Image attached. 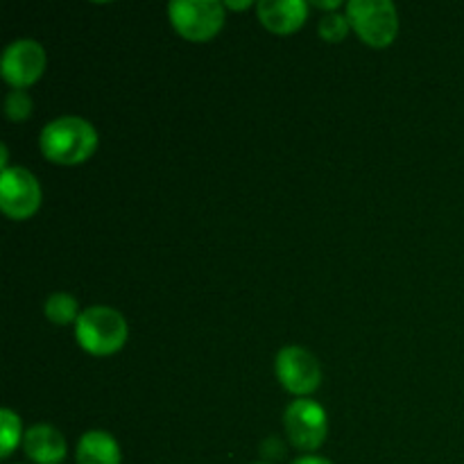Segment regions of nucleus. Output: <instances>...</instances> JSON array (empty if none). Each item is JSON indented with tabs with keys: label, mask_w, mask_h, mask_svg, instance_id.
Listing matches in <instances>:
<instances>
[{
	"label": "nucleus",
	"mask_w": 464,
	"mask_h": 464,
	"mask_svg": "<svg viewBox=\"0 0 464 464\" xmlns=\"http://www.w3.org/2000/svg\"><path fill=\"white\" fill-rule=\"evenodd\" d=\"M256 464H267V462H256Z\"/></svg>",
	"instance_id": "nucleus-20"
},
{
	"label": "nucleus",
	"mask_w": 464,
	"mask_h": 464,
	"mask_svg": "<svg viewBox=\"0 0 464 464\" xmlns=\"http://www.w3.org/2000/svg\"><path fill=\"white\" fill-rule=\"evenodd\" d=\"M9 150H7V145H0V168H3V170H7V168H12L9 166Z\"/></svg>",
	"instance_id": "nucleus-18"
},
{
	"label": "nucleus",
	"mask_w": 464,
	"mask_h": 464,
	"mask_svg": "<svg viewBox=\"0 0 464 464\" xmlns=\"http://www.w3.org/2000/svg\"><path fill=\"white\" fill-rule=\"evenodd\" d=\"M32 107H34V102H32L30 93L23 89L9 91V95L5 98V113L12 122L27 121L32 116Z\"/></svg>",
	"instance_id": "nucleus-15"
},
{
	"label": "nucleus",
	"mask_w": 464,
	"mask_h": 464,
	"mask_svg": "<svg viewBox=\"0 0 464 464\" xmlns=\"http://www.w3.org/2000/svg\"><path fill=\"white\" fill-rule=\"evenodd\" d=\"M44 190L27 168L12 166L0 172V208L9 220H30L41 208Z\"/></svg>",
	"instance_id": "nucleus-6"
},
{
	"label": "nucleus",
	"mask_w": 464,
	"mask_h": 464,
	"mask_svg": "<svg viewBox=\"0 0 464 464\" xmlns=\"http://www.w3.org/2000/svg\"><path fill=\"white\" fill-rule=\"evenodd\" d=\"M349 30H352V25H349L347 14H326L317 23V32L329 44H340V41L347 39Z\"/></svg>",
	"instance_id": "nucleus-14"
},
{
	"label": "nucleus",
	"mask_w": 464,
	"mask_h": 464,
	"mask_svg": "<svg viewBox=\"0 0 464 464\" xmlns=\"http://www.w3.org/2000/svg\"><path fill=\"white\" fill-rule=\"evenodd\" d=\"M284 429L288 442L311 456L329 438V415L313 399H295L284 411Z\"/></svg>",
	"instance_id": "nucleus-5"
},
{
	"label": "nucleus",
	"mask_w": 464,
	"mask_h": 464,
	"mask_svg": "<svg viewBox=\"0 0 464 464\" xmlns=\"http://www.w3.org/2000/svg\"><path fill=\"white\" fill-rule=\"evenodd\" d=\"M77 344L91 356H113L130 338L125 315L111 306H89L75 322Z\"/></svg>",
	"instance_id": "nucleus-2"
},
{
	"label": "nucleus",
	"mask_w": 464,
	"mask_h": 464,
	"mask_svg": "<svg viewBox=\"0 0 464 464\" xmlns=\"http://www.w3.org/2000/svg\"><path fill=\"white\" fill-rule=\"evenodd\" d=\"M293 464H334V462L326 460V458L322 456H302L297 458V460H293Z\"/></svg>",
	"instance_id": "nucleus-16"
},
{
	"label": "nucleus",
	"mask_w": 464,
	"mask_h": 464,
	"mask_svg": "<svg viewBox=\"0 0 464 464\" xmlns=\"http://www.w3.org/2000/svg\"><path fill=\"white\" fill-rule=\"evenodd\" d=\"M23 438H25V433H23L21 417L9 408H3L0 411V458L7 460L14 449L23 444Z\"/></svg>",
	"instance_id": "nucleus-13"
},
{
	"label": "nucleus",
	"mask_w": 464,
	"mask_h": 464,
	"mask_svg": "<svg viewBox=\"0 0 464 464\" xmlns=\"http://www.w3.org/2000/svg\"><path fill=\"white\" fill-rule=\"evenodd\" d=\"M98 131L80 116H62L50 121L39 134L41 154L57 166H80L98 150Z\"/></svg>",
	"instance_id": "nucleus-1"
},
{
	"label": "nucleus",
	"mask_w": 464,
	"mask_h": 464,
	"mask_svg": "<svg viewBox=\"0 0 464 464\" xmlns=\"http://www.w3.org/2000/svg\"><path fill=\"white\" fill-rule=\"evenodd\" d=\"M313 5H315V7H320V9H326V12H329V9L343 7V3H340V0H329V3H313Z\"/></svg>",
	"instance_id": "nucleus-19"
},
{
	"label": "nucleus",
	"mask_w": 464,
	"mask_h": 464,
	"mask_svg": "<svg viewBox=\"0 0 464 464\" xmlns=\"http://www.w3.org/2000/svg\"><path fill=\"white\" fill-rule=\"evenodd\" d=\"M44 311H45V317H48V322H53V324L57 326L72 324V322H77V317L82 315L80 306H77V299L68 293L50 295Z\"/></svg>",
	"instance_id": "nucleus-12"
},
{
	"label": "nucleus",
	"mask_w": 464,
	"mask_h": 464,
	"mask_svg": "<svg viewBox=\"0 0 464 464\" xmlns=\"http://www.w3.org/2000/svg\"><path fill=\"white\" fill-rule=\"evenodd\" d=\"M168 16L181 39L190 44H207L225 27L227 7L218 0H172Z\"/></svg>",
	"instance_id": "nucleus-4"
},
{
	"label": "nucleus",
	"mask_w": 464,
	"mask_h": 464,
	"mask_svg": "<svg viewBox=\"0 0 464 464\" xmlns=\"http://www.w3.org/2000/svg\"><path fill=\"white\" fill-rule=\"evenodd\" d=\"M23 451L34 464H62L66 460L68 444L62 430L50 424H36L25 430Z\"/></svg>",
	"instance_id": "nucleus-10"
},
{
	"label": "nucleus",
	"mask_w": 464,
	"mask_h": 464,
	"mask_svg": "<svg viewBox=\"0 0 464 464\" xmlns=\"http://www.w3.org/2000/svg\"><path fill=\"white\" fill-rule=\"evenodd\" d=\"M256 14L267 32L288 36L306 23L308 3L304 0H261L256 5Z\"/></svg>",
	"instance_id": "nucleus-9"
},
{
	"label": "nucleus",
	"mask_w": 464,
	"mask_h": 464,
	"mask_svg": "<svg viewBox=\"0 0 464 464\" xmlns=\"http://www.w3.org/2000/svg\"><path fill=\"white\" fill-rule=\"evenodd\" d=\"M225 7L234 9V12H243V9L254 7V3H252V0H240V3H236V0H227Z\"/></svg>",
	"instance_id": "nucleus-17"
},
{
	"label": "nucleus",
	"mask_w": 464,
	"mask_h": 464,
	"mask_svg": "<svg viewBox=\"0 0 464 464\" xmlns=\"http://www.w3.org/2000/svg\"><path fill=\"white\" fill-rule=\"evenodd\" d=\"M275 372L285 392L299 399L311 397L322 383L320 361L308 349L297 347V344L284 347L276 353Z\"/></svg>",
	"instance_id": "nucleus-7"
},
{
	"label": "nucleus",
	"mask_w": 464,
	"mask_h": 464,
	"mask_svg": "<svg viewBox=\"0 0 464 464\" xmlns=\"http://www.w3.org/2000/svg\"><path fill=\"white\" fill-rule=\"evenodd\" d=\"M77 464H121V447L107 430H89L80 438L75 451Z\"/></svg>",
	"instance_id": "nucleus-11"
},
{
	"label": "nucleus",
	"mask_w": 464,
	"mask_h": 464,
	"mask_svg": "<svg viewBox=\"0 0 464 464\" xmlns=\"http://www.w3.org/2000/svg\"><path fill=\"white\" fill-rule=\"evenodd\" d=\"M349 25L370 48H388L399 34V12L390 0H352L344 5Z\"/></svg>",
	"instance_id": "nucleus-3"
},
{
	"label": "nucleus",
	"mask_w": 464,
	"mask_h": 464,
	"mask_svg": "<svg viewBox=\"0 0 464 464\" xmlns=\"http://www.w3.org/2000/svg\"><path fill=\"white\" fill-rule=\"evenodd\" d=\"M45 50L34 39H18L5 48L0 59V75L12 89H30L45 71Z\"/></svg>",
	"instance_id": "nucleus-8"
}]
</instances>
